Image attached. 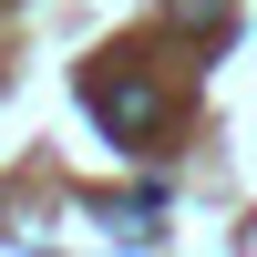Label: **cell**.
I'll return each instance as SVG.
<instances>
[{
  "label": "cell",
  "mask_w": 257,
  "mask_h": 257,
  "mask_svg": "<svg viewBox=\"0 0 257 257\" xmlns=\"http://www.w3.org/2000/svg\"><path fill=\"white\" fill-rule=\"evenodd\" d=\"M82 103H93L113 134H155V123H165V93H155V82H134V72H93V82H82Z\"/></svg>",
  "instance_id": "cell-1"
},
{
  "label": "cell",
  "mask_w": 257,
  "mask_h": 257,
  "mask_svg": "<svg viewBox=\"0 0 257 257\" xmlns=\"http://www.w3.org/2000/svg\"><path fill=\"white\" fill-rule=\"evenodd\" d=\"M175 21H196V31H226V0H175Z\"/></svg>",
  "instance_id": "cell-2"
}]
</instances>
